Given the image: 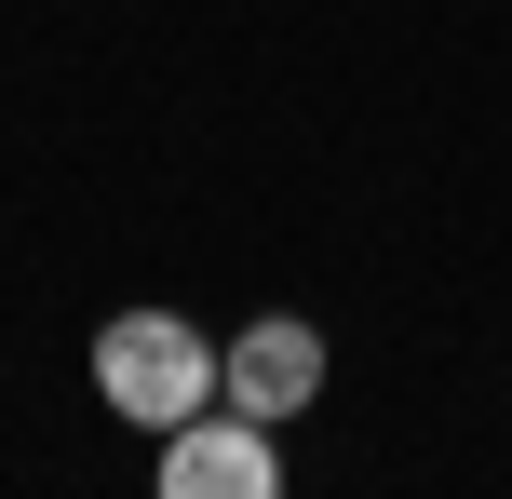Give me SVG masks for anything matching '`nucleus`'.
I'll list each match as a JSON object with an SVG mask.
<instances>
[{
	"label": "nucleus",
	"instance_id": "nucleus-1",
	"mask_svg": "<svg viewBox=\"0 0 512 499\" xmlns=\"http://www.w3.org/2000/svg\"><path fill=\"white\" fill-rule=\"evenodd\" d=\"M95 405L122 432H189L216 405V338L189 311H108L95 324Z\"/></svg>",
	"mask_w": 512,
	"mask_h": 499
},
{
	"label": "nucleus",
	"instance_id": "nucleus-2",
	"mask_svg": "<svg viewBox=\"0 0 512 499\" xmlns=\"http://www.w3.org/2000/svg\"><path fill=\"white\" fill-rule=\"evenodd\" d=\"M216 405H243V419H310L324 405V324H297V311H256L243 338H216Z\"/></svg>",
	"mask_w": 512,
	"mask_h": 499
},
{
	"label": "nucleus",
	"instance_id": "nucleus-3",
	"mask_svg": "<svg viewBox=\"0 0 512 499\" xmlns=\"http://www.w3.org/2000/svg\"><path fill=\"white\" fill-rule=\"evenodd\" d=\"M149 499H283V446H270V419H243V405H203L189 432H162Z\"/></svg>",
	"mask_w": 512,
	"mask_h": 499
}]
</instances>
